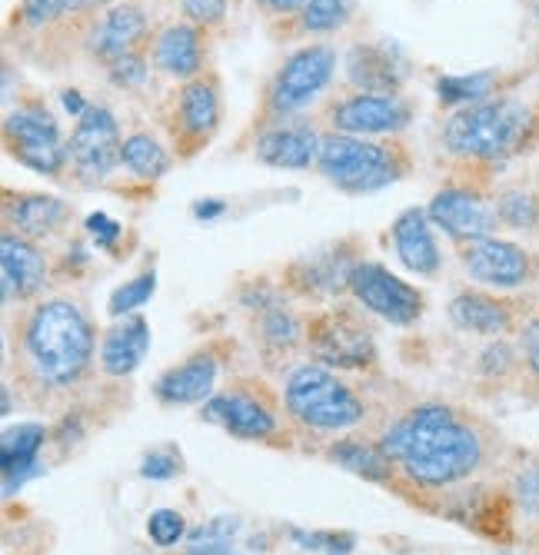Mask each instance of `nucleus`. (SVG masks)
I'll return each mask as SVG.
<instances>
[{
    "label": "nucleus",
    "mask_w": 539,
    "mask_h": 555,
    "mask_svg": "<svg viewBox=\"0 0 539 555\" xmlns=\"http://www.w3.org/2000/svg\"><path fill=\"white\" fill-rule=\"evenodd\" d=\"M483 426L447 402H423L380 436V449L410 482L444 489L476 476L486 463Z\"/></svg>",
    "instance_id": "nucleus-1"
},
{
    "label": "nucleus",
    "mask_w": 539,
    "mask_h": 555,
    "mask_svg": "<svg viewBox=\"0 0 539 555\" xmlns=\"http://www.w3.org/2000/svg\"><path fill=\"white\" fill-rule=\"evenodd\" d=\"M11 336L24 379L40 392L74 389L97 357V330L70 296L34 299L21 310Z\"/></svg>",
    "instance_id": "nucleus-2"
},
{
    "label": "nucleus",
    "mask_w": 539,
    "mask_h": 555,
    "mask_svg": "<svg viewBox=\"0 0 539 555\" xmlns=\"http://www.w3.org/2000/svg\"><path fill=\"white\" fill-rule=\"evenodd\" d=\"M539 133V114L519 93H497L453 111L439 127L444 154L466 167H500Z\"/></svg>",
    "instance_id": "nucleus-3"
},
{
    "label": "nucleus",
    "mask_w": 539,
    "mask_h": 555,
    "mask_svg": "<svg viewBox=\"0 0 539 555\" xmlns=\"http://www.w3.org/2000/svg\"><path fill=\"white\" fill-rule=\"evenodd\" d=\"M317 170L339 193L363 196L400 183L413 170V157L400 137L373 140L326 130L320 140Z\"/></svg>",
    "instance_id": "nucleus-4"
},
{
    "label": "nucleus",
    "mask_w": 539,
    "mask_h": 555,
    "mask_svg": "<svg viewBox=\"0 0 539 555\" xmlns=\"http://www.w3.org/2000/svg\"><path fill=\"white\" fill-rule=\"evenodd\" d=\"M336 64L339 54L326 40H310L297 50H290L260 90L251 133L280 120L304 117L310 107H317L336 77Z\"/></svg>",
    "instance_id": "nucleus-5"
},
{
    "label": "nucleus",
    "mask_w": 539,
    "mask_h": 555,
    "mask_svg": "<svg viewBox=\"0 0 539 555\" xmlns=\"http://www.w3.org/2000/svg\"><path fill=\"white\" fill-rule=\"evenodd\" d=\"M283 410L307 433H347L367 420V402L336 370L304 363L283 383Z\"/></svg>",
    "instance_id": "nucleus-6"
},
{
    "label": "nucleus",
    "mask_w": 539,
    "mask_h": 555,
    "mask_svg": "<svg viewBox=\"0 0 539 555\" xmlns=\"http://www.w3.org/2000/svg\"><path fill=\"white\" fill-rule=\"evenodd\" d=\"M363 307L357 302H330L307 320V352L313 363L343 370V373H363L376 366V336L373 326L363 320Z\"/></svg>",
    "instance_id": "nucleus-7"
},
{
    "label": "nucleus",
    "mask_w": 539,
    "mask_h": 555,
    "mask_svg": "<svg viewBox=\"0 0 539 555\" xmlns=\"http://www.w3.org/2000/svg\"><path fill=\"white\" fill-rule=\"evenodd\" d=\"M4 150L21 167L43 173L51 180H64L67 173V137L54 111L40 96H24L4 117Z\"/></svg>",
    "instance_id": "nucleus-8"
},
{
    "label": "nucleus",
    "mask_w": 539,
    "mask_h": 555,
    "mask_svg": "<svg viewBox=\"0 0 539 555\" xmlns=\"http://www.w3.org/2000/svg\"><path fill=\"white\" fill-rule=\"evenodd\" d=\"M223 124V93L220 77L214 70H204L180 83L167 107H164V130L170 137V150L177 160H193L201 150L220 133Z\"/></svg>",
    "instance_id": "nucleus-9"
},
{
    "label": "nucleus",
    "mask_w": 539,
    "mask_h": 555,
    "mask_svg": "<svg viewBox=\"0 0 539 555\" xmlns=\"http://www.w3.org/2000/svg\"><path fill=\"white\" fill-rule=\"evenodd\" d=\"M124 133L107 104H90L67 137V180L80 190L104 186L120 167Z\"/></svg>",
    "instance_id": "nucleus-10"
},
{
    "label": "nucleus",
    "mask_w": 539,
    "mask_h": 555,
    "mask_svg": "<svg viewBox=\"0 0 539 555\" xmlns=\"http://www.w3.org/2000/svg\"><path fill=\"white\" fill-rule=\"evenodd\" d=\"M323 120L336 133L389 140V137H400L403 130H410V124L416 120V104L407 93L347 90V93L326 100Z\"/></svg>",
    "instance_id": "nucleus-11"
},
{
    "label": "nucleus",
    "mask_w": 539,
    "mask_h": 555,
    "mask_svg": "<svg viewBox=\"0 0 539 555\" xmlns=\"http://www.w3.org/2000/svg\"><path fill=\"white\" fill-rule=\"evenodd\" d=\"M363 246L357 236H343L336 243H326L320 249H310V254L290 260L283 267V280L280 286L290 296H300V299H333L339 293L350 289V276L357 270V263L363 260Z\"/></svg>",
    "instance_id": "nucleus-12"
},
{
    "label": "nucleus",
    "mask_w": 539,
    "mask_h": 555,
    "mask_svg": "<svg viewBox=\"0 0 539 555\" xmlns=\"http://www.w3.org/2000/svg\"><path fill=\"white\" fill-rule=\"evenodd\" d=\"M460 267L476 286L516 293L532 283H539V254L523 243L503 240V236H483L473 243L457 246Z\"/></svg>",
    "instance_id": "nucleus-13"
},
{
    "label": "nucleus",
    "mask_w": 539,
    "mask_h": 555,
    "mask_svg": "<svg viewBox=\"0 0 539 555\" xmlns=\"http://www.w3.org/2000/svg\"><path fill=\"white\" fill-rule=\"evenodd\" d=\"M151 40H154L151 17H146V11L137 4V0H117V4L97 14L80 34L84 54L93 64H101L104 70L124 57L151 50Z\"/></svg>",
    "instance_id": "nucleus-14"
},
{
    "label": "nucleus",
    "mask_w": 539,
    "mask_h": 555,
    "mask_svg": "<svg viewBox=\"0 0 539 555\" xmlns=\"http://www.w3.org/2000/svg\"><path fill=\"white\" fill-rule=\"evenodd\" d=\"M204 420L236 439H270L280 429L277 399L257 379H240L204 402Z\"/></svg>",
    "instance_id": "nucleus-15"
},
{
    "label": "nucleus",
    "mask_w": 539,
    "mask_h": 555,
    "mask_svg": "<svg viewBox=\"0 0 539 555\" xmlns=\"http://www.w3.org/2000/svg\"><path fill=\"white\" fill-rule=\"evenodd\" d=\"M347 293L357 307H363L367 313L394 323V326H413L426 307L423 293L413 283L400 280L397 273H389L383 263H373V260L357 263Z\"/></svg>",
    "instance_id": "nucleus-16"
},
{
    "label": "nucleus",
    "mask_w": 539,
    "mask_h": 555,
    "mask_svg": "<svg viewBox=\"0 0 539 555\" xmlns=\"http://www.w3.org/2000/svg\"><path fill=\"white\" fill-rule=\"evenodd\" d=\"M426 214L429 223L436 230H444L457 246L493 236L500 230L493 196L473 183H447L444 190H436Z\"/></svg>",
    "instance_id": "nucleus-17"
},
{
    "label": "nucleus",
    "mask_w": 539,
    "mask_h": 555,
    "mask_svg": "<svg viewBox=\"0 0 539 555\" xmlns=\"http://www.w3.org/2000/svg\"><path fill=\"white\" fill-rule=\"evenodd\" d=\"M450 323L463 333L483 336V339H506L523 330V323L532 317L529 302L516 299L500 289L486 286H466L450 299Z\"/></svg>",
    "instance_id": "nucleus-18"
},
{
    "label": "nucleus",
    "mask_w": 539,
    "mask_h": 555,
    "mask_svg": "<svg viewBox=\"0 0 539 555\" xmlns=\"http://www.w3.org/2000/svg\"><path fill=\"white\" fill-rule=\"evenodd\" d=\"M240 302L254 317V339L267 357H286L300 343H307V320L297 317L290 307V293L283 286H273L267 280L251 283L240 293Z\"/></svg>",
    "instance_id": "nucleus-19"
},
{
    "label": "nucleus",
    "mask_w": 539,
    "mask_h": 555,
    "mask_svg": "<svg viewBox=\"0 0 539 555\" xmlns=\"http://www.w3.org/2000/svg\"><path fill=\"white\" fill-rule=\"evenodd\" d=\"M320 140L323 133L310 117H293L270 124L254 133V160L273 170H310L320 157Z\"/></svg>",
    "instance_id": "nucleus-20"
},
{
    "label": "nucleus",
    "mask_w": 539,
    "mask_h": 555,
    "mask_svg": "<svg viewBox=\"0 0 539 555\" xmlns=\"http://www.w3.org/2000/svg\"><path fill=\"white\" fill-rule=\"evenodd\" d=\"M51 283V260L40 249V243L4 230L0 236V289H4V307L14 302L40 299L43 286Z\"/></svg>",
    "instance_id": "nucleus-21"
},
{
    "label": "nucleus",
    "mask_w": 539,
    "mask_h": 555,
    "mask_svg": "<svg viewBox=\"0 0 539 555\" xmlns=\"http://www.w3.org/2000/svg\"><path fill=\"white\" fill-rule=\"evenodd\" d=\"M207 30L193 27L187 21H170L154 30L151 40V64L157 74L187 83L207 70Z\"/></svg>",
    "instance_id": "nucleus-22"
},
{
    "label": "nucleus",
    "mask_w": 539,
    "mask_h": 555,
    "mask_svg": "<svg viewBox=\"0 0 539 555\" xmlns=\"http://www.w3.org/2000/svg\"><path fill=\"white\" fill-rule=\"evenodd\" d=\"M343 74H347L350 90L367 93H403V83L410 77L403 54L394 43L360 40L343 57Z\"/></svg>",
    "instance_id": "nucleus-23"
},
{
    "label": "nucleus",
    "mask_w": 539,
    "mask_h": 555,
    "mask_svg": "<svg viewBox=\"0 0 539 555\" xmlns=\"http://www.w3.org/2000/svg\"><path fill=\"white\" fill-rule=\"evenodd\" d=\"M220 376V352L217 346H201L197 352L170 370H164L154 383V396L164 406H193V402H207L217 389Z\"/></svg>",
    "instance_id": "nucleus-24"
},
{
    "label": "nucleus",
    "mask_w": 539,
    "mask_h": 555,
    "mask_svg": "<svg viewBox=\"0 0 539 555\" xmlns=\"http://www.w3.org/2000/svg\"><path fill=\"white\" fill-rule=\"evenodd\" d=\"M4 223L8 230L34 240V243H43V240H54L67 223H70V204L54 193H30V190H21V193H4Z\"/></svg>",
    "instance_id": "nucleus-25"
},
{
    "label": "nucleus",
    "mask_w": 539,
    "mask_h": 555,
    "mask_svg": "<svg viewBox=\"0 0 539 555\" xmlns=\"http://www.w3.org/2000/svg\"><path fill=\"white\" fill-rule=\"evenodd\" d=\"M389 243H394L397 260L423 280H436L439 270H444V254H439V243L433 236V223L429 214L420 207L403 210L394 227H389Z\"/></svg>",
    "instance_id": "nucleus-26"
},
{
    "label": "nucleus",
    "mask_w": 539,
    "mask_h": 555,
    "mask_svg": "<svg viewBox=\"0 0 539 555\" xmlns=\"http://www.w3.org/2000/svg\"><path fill=\"white\" fill-rule=\"evenodd\" d=\"M146 349H151V323H146L143 317H124L117 320L104 339H101V370L107 376H130L133 370H140L143 357H146Z\"/></svg>",
    "instance_id": "nucleus-27"
},
{
    "label": "nucleus",
    "mask_w": 539,
    "mask_h": 555,
    "mask_svg": "<svg viewBox=\"0 0 539 555\" xmlns=\"http://www.w3.org/2000/svg\"><path fill=\"white\" fill-rule=\"evenodd\" d=\"M111 4H117V0H21L14 11V24L27 34H43V30L64 27L70 21L87 27Z\"/></svg>",
    "instance_id": "nucleus-28"
},
{
    "label": "nucleus",
    "mask_w": 539,
    "mask_h": 555,
    "mask_svg": "<svg viewBox=\"0 0 539 555\" xmlns=\"http://www.w3.org/2000/svg\"><path fill=\"white\" fill-rule=\"evenodd\" d=\"M43 442L47 429L40 423H21L14 429H4V439H0V469H4L8 495H14V486L21 489V482L37 473V456Z\"/></svg>",
    "instance_id": "nucleus-29"
},
{
    "label": "nucleus",
    "mask_w": 539,
    "mask_h": 555,
    "mask_svg": "<svg viewBox=\"0 0 539 555\" xmlns=\"http://www.w3.org/2000/svg\"><path fill=\"white\" fill-rule=\"evenodd\" d=\"M357 21V0H307L300 14L283 21L286 37H336Z\"/></svg>",
    "instance_id": "nucleus-30"
},
{
    "label": "nucleus",
    "mask_w": 539,
    "mask_h": 555,
    "mask_svg": "<svg viewBox=\"0 0 539 555\" xmlns=\"http://www.w3.org/2000/svg\"><path fill=\"white\" fill-rule=\"evenodd\" d=\"M174 150L151 130H130L120 146V167L143 183H157L174 167Z\"/></svg>",
    "instance_id": "nucleus-31"
},
{
    "label": "nucleus",
    "mask_w": 539,
    "mask_h": 555,
    "mask_svg": "<svg viewBox=\"0 0 539 555\" xmlns=\"http://www.w3.org/2000/svg\"><path fill=\"white\" fill-rule=\"evenodd\" d=\"M326 456L336 466H343L347 473H354V476H360L367 482H389V479H394V469H397L394 463H389L386 452L380 449V442L370 446V442H360V439H339V442H333L326 449Z\"/></svg>",
    "instance_id": "nucleus-32"
},
{
    "label": "nucleus",
    "mask_w": 539,
    "mask_h": 555,
    "mask_svg": "<svg viewBox=\"0 0 539 555\" xmlns=\"http://www.w3.org/2000/svg\"><path fill=\"white\" fill-rule=\"evenodd\" d=\"M503 87V74L500 70H476V74H447L436 80V100L450 111H460V107H470V104H479V100H489L497 93H506L500 90Z\"/></svg>",
    "instance_id": "nucleus-33"
},
{
    "label": "nucleus",
    "mask_w": 539,
    "mask_h": 555,
    "mask_svg": "<svg viewBox=\"0 0 539 555\" xmlns=\"http://www.w3.org/2000/svg\"><path fill=\"white\" fill-rule=\"evenodd\" d=\"M500 227L516 233H539V193L526 186H503L493 193Z\"/></svg>",
    "instance_id": "nucleus-34"
},
{
    "label": "nucleus",
    "mask_w": 539,
    "mask_h": 555,
    "mask_svg": "<svg viewBox=\"0 0 539 555\" xmlns=\"http://www.w3.org/2000/svg\"><path fill=\"white\" fill-rule=\"evenodd\" d=\"M154 289H157V273H154V270H143V273H137L133 280H124V283L111 293V299H107V313H111L114 320L133 317L140 307H146V302H151Z\"/></svg>",
    "instance_id": "nucleus-35"
},
{
    "label": "nucleus",
    "mask_w": 539,
    "mask_h": 555,
    "mask_svg": "<svg viewBox=\"0 0 539 555\" xmlns=\"http://www.w3.org/2000/svg\"><path fill=\"white\" fill-rule=\"evenodd\" d=\"M236 532H240V519H233V516L210 519L204 529H197V532L190 535L187 555H227Z\"/></svg>",
    "instance_id": "nucleus-36"
},
{
    "label": "nucleus",
    "mask_w": 539,
    "mask_h": 555,
    "mask_svg": "<svg viewBox=\"0 0 539 555\" xmlns=\"http://www.w3.org/2000/svg\"><path fill=\"white\" fill-rule=\"evenodd\" d=\"M180 14L193 27L220 34L230 21V0H180Z\"/></svg>",
    "instance_id": "nucleus-37"
},
{
    "label": "nucleus",
    "mask_w": 539,
    "mask_h": 555,
    "mask_svg": "<svg viewBox=\"0 0 539 555\" xmlns=\"http://www.w3.org/2000/svg\"><path fill=\"white\" fill-rule=\"evenodd\" d=\"M151 70H154V64H151V50H143V54L124 57V61H117L114 67H107V77H111V83L120 87V90H143L146 80H151Z\"/></svg>",
    "instance_id": "nucleus-38"
},
{
    "label": "nucleus",
    "mask_w": 539,
    "mask_h": 555,
    "mask_svg": "<svg viewBox=\"0 0 539 555\" xmlns=\"http://www.w3.org/2000/svg\"><path fill=\"white\" fill-rule=\"evenodd\" d=\"M146 535H151V542L161 548H174L187 535V519L177 509H157V513H151V519H146Z\"/></svg>",
    "instance_id": "nucleus-39"
},
{
    "label": "nucleus",
    "mask_w": 539,
    "mask_h": 555,
    "mask_svg": "<svg viewBox=\"0 0 539 555\" xmlns=\"http://www.w3.org/2000/svg\"><path fill=\"white\" fill-rule=\"evenodd\" d=\"M513 499L526 516H539V460H529L513 476Z\"/></svg>",
    "instance_id": "nucleus-40"
},
{
    "label": "nucleus",
    "mask_w": 539,
    "mask_h": 555,
    "mask_svg": "<svg viewBox=\"0 0 539 555\" xmlns=\"http://www.w3.org/2000/svg\"><path fill=\"white\" fill-rule=\"evenodd\" d=\"M519 336V360H523V370L539 383V310L523 323V330L516 333Z\"/></svg>",
    "instance_id": "nucleus-41"
},
{
    "label": "nucleus",
    "mask_w": 539,
    "mask_h": 555,
    "mask_svg": "<svg viewBox=\"0 0 539 555\" xmlns=\"http://www.w3.org/2000/svg\"><path fill=\"white\" fill-rule=\"evenodd\" d=\"M87 233H90V240L101 249H114V243L120 240L124 227L117 220H111L107 214H93V217H87Z\"/></svg>",
    "instance_id": "nucleus-42"
},
{
    "label": "nucleus",
    "mask_w": 539,
    "mask_h": 555,
    "mask_svg": "<svg viewBox=\"0 0 539 555\" xmlns=\"http://www.w3.org/2000/svg\"><path fill=\"white\" fill-rule=\"evenodd\" d=\"M251 4H254L270 24H283V21H290L293 14H300V8L307 4V0H251Z\"/></svg>",
    "instance_id": "nucleus-43"
},
{
    "label": "nucleus",
    "mask_w": 539,
    "mask_h": 555,
    "mask_svg": "<svg viewBox=\"0 0 539 555\" xmlns=\"http://www.w3.org/2000/svg\"><path fill=\"white\" fill-rule=\"evenodd\" d=\"M140 473L146 479H170V476L180 473V460L174 456V452H151V456L143 460Z\"/></svg>",
    "instance_id": "nucleus-44"
},
{
    "label": "nucleus",
    "mask_w": 539,
    "mask_h": 555,
    "mask_svg": "<svg viewBox=\"0 0 539 555\" xmlns=\"http://www.w3.org/2000/svg\"><path fill=\"white\" fill-rule=\"evenodd\" d=\"M293 539L297 542H304V548H326V552H347L350 545H354V539L350 535H333V532H326V535H317V532H293Z\"/></svg>",
    "instance_id": "nucleus-45"
},
{
    "label": "nucleus",
    "mask_w": 539,
    "mask_h": 555,
    "mask_svg": "<svg viewBox=\"0 0 539 555\" xmlns=\"http://www.w3.org/2000/svg\"><path fill=\"white\" fill-rule=\"evenodd\" d=\"M61 104H64V111L70 114V120H80V117L90 111V100H84L80 90H64V93H61Z\"/></svg>",
    "instance_id": "nucleus-46"
}]
</instances>
